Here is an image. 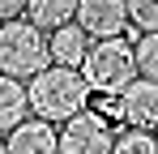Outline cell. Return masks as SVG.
Returning a JSON list of instances; mask_svg holds the SVG:
<instances>
[{
	"instance_id": "cell-1",
	"label": "cell",
	"mask_w": 158,
	"mask_h": 154,
	"mask_svg": "<svg viewBox=\"0 0 158 154\" xmlns=\"http://www.w3.org/2000/svg\"><path fill=\"white\" fill-rule=\"evenodd\" d=\"M26 99H30V116L43 124H69L73 116H81L90 107V86L81 69H60L47 64L43 73L26 81Z\"/></svg>"
},
{
	"instance_id": "cell-2",
	"label": "cell",
	"mask_w": 158,
	"mask_h": 154,
	"mask_svg": "<svg viewBox=\"0 0 158 154\" xmlns=\"http://www.w3.org/2000/svg\"><path fill=\"white\" fill-rule=\"evenodd\" d=\"M52 64V47H47V34L34 30L30 22H4L0 26V73L13 77V81H34Z\"/></svg>"
},
{
	"instance_id": "cell-3",
	"label": "cell",
	"mask_w": 158,
	"mask_h": 154,
	"mask_svg": "<svg viewBox=\"0 0 158 154\" xmlns=\"http://www.w3.org/2000/svg\"><path fill=\"white\" fill-rule=\"evenodd\" d=\"M81 77L90 86V94H124L128 81H137V60H132V43L128 39H103L90 43Z\"/></svg>"
},
{
	"instance_id": "cell-4",
	"label": "cell",
	"mask_w": 158,
	"mask_h": 154,
	"mask_svg": "<svg viewBox=\"0 0 158 154\" xmlns=\"http://www.w3.org/2000/svg\"><path fill=\"white\" fill-rule=\"evenodd\" d=\"M60 154H111L115 146V124L103 120L94 107H85L69 124H60Z\"/></svg>"
},
{
	"instance_id": "cell-5",
	"label": "cell",
	"mask_w": 158,
	"mask_h": 154,
	"mask_svg": "<svg viewBox=\"0 0 158 154\" xmlns=\"http://www.w3.org/2000/svg\"><path fill=\"white\" fill-rule=\"evenodd\" d=\"M73 26H77L90 43L124 39V30H128V4H124V0H77Z\"/></svg>"
},
{
	"instance_id": "cell-6",
	"label": "cell",
	"mask_w": 158,
	"mask_h": 154,
	"mask_svg": "<svg viewBox=\"0 0 158 154\" xmlns=\"http://www.w3.org/2000/svg\"><path fill=\"white\" fill-rule=\"evenodd\" d=\"M120 120L124 128L154 133L158 128V81H128V90L120 94Z\"/></svg>"
},
{
	"instance_id": "cell-7",
	"label": "cell",
	"mask_w": 158,
	"mask_h": 154,
	"mask_svg": "<svg viewBox=\"0 0 158 154\" xmlns=\"http://www.w3.org/2000/svg\"><path fill=\"white\" fill-rule=\"evenodd\" d=\"M4 154H60V137H56V124H43L30 116L22 128H13L4 137Z\"/></svg>"
},
{
	"instance_id": "cell-8",
	"label": "cell",
	"mask_w": 158,
	"mask_h": 154,
	"mask_svg": "<svg viewBox=\"0 0 158 154\" xmlns=\"http://www.w3.org/2000/svg\"><path fill=\"white\" fill-rule=\"evenodd\" d=\"M77 17V0H26V22L43 34H56Z\"/></svg>"
},
{
	"instance_id": "cell-9",
	"label": "cell",
	"mask_w": 158,
	"mask_h": 154,
	"mask_svg": "<svg viewBox=\"0 0 158 154\" xmlns=\"http://www.w3.org/2000/svg\"><path fill=\"white\" fill-rule=\"evenodd\" d=\"M26 120H30V99H26V86L0 73V137H9L13 128H22Z\"/></svg>"
},
{
	"instance_id": "cell-10",
	"label": "cell",
	"mask_w": 158,
	"mask_h": 154,
	"mask_svg": "<svg viewBox=\"0 0 158 154\" xmlns=\"http://www.w3.org/2000/svg\"><path fill=\"white\" fill-rule=\"evenodd\" d=\"M47 47H52V64H60V69H81V64H85V51H90V39L81 34L77 26H64V30L47 34Z\"/></svg>"
},
{
	"instance_id": "cell-11",
	"label": "cell",
	"mask_w": 158,
	"mask_h": 154,
	"mask_svg": "<svg viewBox=\"0 0 158 154\" xmlns=\"http://www.w3.org/2000/svg\"><path fill=\"white\" fill-rule=\"evenodd\" d=\"M132 60H137L141 81H158V34H141L132 43Z\"/></svg>"
},
{
	"instance_id": "cell-12",
	"label": "cell",
	"mask_w": 158,
	"mask_h": 154,
	"mask_svg": "<svg viewBox=\"0 0 158 154\" xmlns=\"http://www.w3.org/2000/svg\"><path fill=\"white\" fill-rule=\"evenodd\" d=\"M111 154H158L154 133H141V128H120V133H115Z\"/></svg>"
},
{
	"instance_id": "cell-13",
	"label": "cell",
	"mask_w": 158,
	"mask_h": 154,
	"mask_svg": "<svg viewBox=\"0 0 158 154\" xmlns=\"http://www.w3.org/2000/svg\"><path fill=\"white\" fill-rule=\"evenodd\" d=\"M128 4V22L141 34H158V0H124Z\"/></svg>"
},
{
	"instance_id": "cell-14",
	"label": "cell",
	"mask_w": 158,
	"mask_h": 154,
	"mask_svg": "<svg viewBox=\"0 0 158 154\" xmlns=\"http://www.w3.org/2000/svg\"><path fill=\"white\" fill-rule=\"evenodd\" d=\"M26 13V0H0V26L4 22H17Z\"/></svg>"
},
{
	"instance_id": "cell-15",
	"label": "cell",
	"mask_w": 158,
	"mask_h": 154,
	"mask_svg": "<svg viewBox=\"0 0 158 154\" xmlns=\"http://www.w3.org/2000/svg\"><path fill=\"white\" fill-rule=\"evenodd\" d=\"M0 154H4V137H0Z\"/></svg>"
},
{
	"instance_id": "cell-16",
	"label": "cell",
	"mask_w": 158,
	"mask_h": 154,
	"mask_svg": "<svg viewBox=\"0 0 158 154\" xmlns=\"http://www.w3.org/2000/svg\"><path fill=\"white\" fill-rule=\"evenodd\" d=\"M154 146H158V128H154Z\"/></svg>"
}]
</instances>
